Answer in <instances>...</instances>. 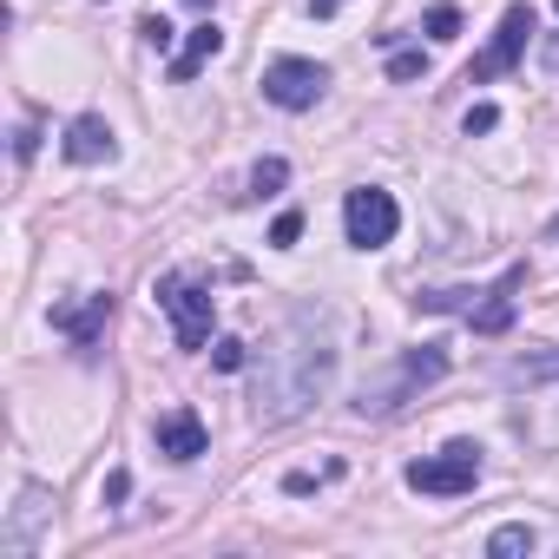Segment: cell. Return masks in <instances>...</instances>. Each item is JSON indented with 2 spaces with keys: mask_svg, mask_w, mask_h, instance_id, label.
Wrapping results in <instances>:
<instances>
[{
  "mask_svg": "<svg viewBox=\"0 0 559 559\" xmlns=\"http://www.w3.org/2000/svg\"><path fill=\"white\" fill-rule=\"evenodd\" d=\"M336 376V349L330 343H297V349H276L270 369L257 376V421H297Z\"/></svg>",
  "mask_w": 559,
  "mask_h": 559,
  "instance_id": "cell-1",
  "label": "cell"
},
{
  "mask_svg": "<svg viewBox=\"0 0 559 559\" xmlns=\"http://www.w3.org/2000/svg\"><path fill=\"white\" fill-rule=\"evenodd\" d=\"M520 290H526V263H507L487 290H421L415 304L428 317H467L474 336H507L513 330V310H520Z\"/></svg>",
  "mask_w": 559,
  "mask_h": 559,
  "instance_id": "cell-2",
  "label": "cell"
},
{
  "mask_svg": "<svg viewBox=\"0 0 559 559\" xmlns=\"http://www.w3.org/2000/svg\"><path fill=\"white\" fill-rule=\"evenodd\" d=\"M448 376V349L441 343H421V349H408L395 369H389V382H362V415H395V408H408L428 382H441Z\"/></svg>",
  "mask_w": 559,
  "mask_h": 559,
  "instance_id": "cell-3",
  "label": "cell"
},
{
  "mask_svg": "<svg viewBox=\"0 0 559 559\" xmlns=\"http://www.w3.org/2000/svg\"><path fill=\"white\" fill-rule=\"evenodd\" d=\"M152 297H158V310L171 317L178 349H204V343H211V317H217L211 284H198V276H185V270H165Z\"/></svg>",
  "mask_w": 559,
  "mask_h": 559,
  "instance_id": "cell-4",
  "label": "cell"
},
{
  "mask_svg": "<svg viewBox=\"0 0 559 559\" xmlns=\"http://www.w3.org/2000/svg\"><path fill=\"white\" fill-rule=\"evenodd\" d=\"M480 441H448L441 454H421V461H408V487L415 493H435V500H454V493H474L480 487Z\"/></svg>",
  "mask_w": 559,
  "mask_h": 559,
  "instance_id": "cell-5",
  "label": "cell"
},
{
  "mask_svg": "<svg viewBox=\"0 0 559 559\" xmlns=\"http://www.w3.org/2000/svg\"><path fill=\"white\" fill-rule=\"evenodd\" d=\"M343 230H349L356 250H382V243H395V230H402V204H395L382 185H356V191L343 198Z\"/></svg>",
  "mask_w": 559,
  "mask_h": 559,
  "instance_id": "cell-6",
  "label": "cell"
},
{
  "mask_svg": "<svg viewBox=\"0 0 559 559\" xmlns=\"http://www.w3.org/2000/svg\"><path fill=\"white\" fill-rule=\"evenodd\" d=\"M323 93H330V67H317L304 53H284V60L263 67V99L284 106V112H310Z\"/></svg>",
  "mask_w": 559,
  "mask_h": 559,
  "instance_id": "cell-7",
  "label": "cell"
},
{
  "mask_svg": "<svg viewBox=\"0 0 559 559\" xmlns=\"http://www.w3.org/2000/svg\"><path fill=\"white\" fill-rule=\"evenodd\" d=\"M526 40H533V8H507V14H500V27H493V40H487V53H474L467 86H487V80L513 73V67H520V53H526Z\"/></svg>",
  "mask_w": 559,
  "mask_h": 559,
  "instance_id": "cell-8",
  "label": "cell"
},
{
  "mask_svg": "<svg viewBox=\"0 0 559 559\" xmlns=\"http://www.w3.org/2000/svg\"><path fill=\"white\" fill-rule=\"evenodd\" d=\"M47 520H53V493H47V487H21L8 526H0V552H8V559H27V552L40 546V526H47Z\"/></svg>",
  "mask_w": 559,
  "mask_h": 559,
  "instance_id": "cell-9",
  "label": "cell"
},
{
  "mask_svg": "<svg viewBox=\"0 0 559 559\" xmlns=\"http://www.w3.org/2000/svg\"><path fill=\"white\" fill-rule=\"evenodd\" d=\"M106 323H112V290H93L86 304H53V330H60L80 356H93V349H99Z\"/></svg>",
  "mask_w": 559,
  "mask_h": 559,
  "instance_id": "cell-10",
  "label": "cell"
},
{
  "mask_svg": "<svg viewBox=\"0 0 559 559\" xmlns=\"http://www.w3.org/2000/svg\"><path fill=\"white\" fill-rule=\"evenodd\" d=\"M152 441H158V454H165V461H198V454L211 448V435H204L198 408H171V415H158V421H152Z\"/></svg>",
  "mask_w": 559,
  "mask_h": 559,
  "instance_id": "cell-11",
  "label": "cell"
},
{
  "mask_svg": "<svg viewBox=\"0 0 559 559\" xmlns=\"http://www.w3.org/2000/svg\"><path fill=\"white\" fill-rule=\"evenodd\" d=\"M60 152H67L73 165H112V158H119V139H112V126H106L99 112H80V119L67 126Z\"/></svg>",
  "mask_w": 559,
  "mask_h": 559,
  "instance_id": "cell-12",
  "label": "cell"
},
{
  "mask_svg": "<svg viewBox=\"0 0 559 559\" xmlns=\"http://www.w3.org/2000/svg\"><path fill=\"white\" fill-rule=\"evenodd\" d=\"M217 53H224V27H217V21H198V27L185 34L178 60H171V80H178V86H191V80H198V73H204Z\"/></svg>",
  "mask_w": 559,
  "mask_h": 559,
  "instance_id": "cell-13",
  "label": "cell"
},
{
  "mask_svg": "<svg viewBox=\"0 0 559 559\" xmlns=\"http://www.w3.org/2000/svg\"><path fill=\"white\" fill-rule=\"evenodd\" d=\"M559 376V349H539V356H513L507 362V382H552Z\"/></svg>",
  "mask_w": 559,
  "mask_h": 559,
  "instance_id": "cell-14",
  "label": "cell"
},
{
  "mask_svg": "<svg viewBox=\"0 0 559 559\" xmlns=\"http://www.w3.org/2000/svg\"><path fill=\"white\" fill-rule=\"evenodd\" d=\"M487 552H493V559L533 552V526H520V520H513V526H493V533H487Z\"/></svg>",
  "mask_w": 559,
  "mask_h": 559,
  "instance_id": "cell-15",
  "label": "cell"
},
{
  "mask_svg": "<svg viewBox=\"0 0 559 559\" xmlns=\"http://www.w3.org/2000/svg\"><path fill=\"white\" fill-rule=\"evenodd\" d=\"M290 185V158H263L257 171H250V198H276Z\"/></svg>",
  "mask_w": 559,
  "mask_h": 559,
  "instance_id": "cell-16",
  "label": "cell"
},
{
  "mask_svg": "<svg viewBox=\"0 0 559 559\" xmlns=\"http://www.w3.org/2000/svg\"><path fill=\"white\" fill-rule=\"evenodd\" d=\"M389 80H395V86H408V80H428V53H421V47H402V53L389 60Z\"/></svg>",
  "mask_w": 559,
  "mask_h": 559,
  "instance_id": "cell-17",
  "label": "cell"
},
{
  "mask_svg": "<svg viewBox=\"0 0 559 559\" xmlns=\"http://www.w3.org/2000/svg\"><path fill=\"white\" fill-rule=\"evenodd\" d=\"M421 34H428V40H454V34H461V8H448V0H441V8H428Z\"/></svg>",
  "mask_w": 559,
  "mask_h": 559,
  "instance_id": "cell-18",
  "label": "cell"
},
{
  "mask_svg": "<svg viewBox=\"0 0 559 559\" xmlns=\"http://www.w3.org/2000/svg\"><path fill=\"white\" fill-rule=\"evenodd\" d=\"M211 362H217L224 376H237V369L250 362V343H237V336H217V343H211Z\"/></svg>",
  "mask_w": 559,
  "mask_h": 559,
  "instance_id": "cell-19",
  "label": "cell"
},
{
  "mask_svg": "<svg viewBox=\"0 0 559 559\" xmlns=\"http://www.w3.org/2000/svg\"><path fill=\"white\" fill-rule=\"evenodd\" d=\"M297 237H304V211H284V217L270 224V243H276V250H290Z\"/></svg>",
  "mask_w": 559,
  "mask_h": 559,
  "instance_id": "cell-20",
  "label": "cell"
},
{
  "mask_svg": "<svg viewBox=\"0 0 559 559\" xmlns=\"http://www.w3.org/2000/svg\"><path fill=\"white\" fill-rule=\"evenodd\" d=\"M336 474H343L336 461H330L323 474H304V467H297V474H284V493H317V480H336Z\"/></svg>",
  "mask_w": 559,
  "mask_h": 559,
  "instance_id": "cell-21",
  "label": "cell"
},
{
  "mask_svg": "<svg viewBox=\"0 0 559 559\" xmlns=\"http://www.w3.org/2000/svg\"><path fill=\"white\" fill-rule=\"evenodd\" d=\"M139 40H145V47H158V53H165V47H171V27H165V21H158V14H145V21H139Z\"/></svg>",
  "mask_w": 559,
  "mask_h": 559,
  "instance_id": "cell-22",
  "label": "cell"
},
{
  "mask_svg": "<svg viewBox=\"0 0 559 559\" xmlns=\"http://www.w3.org/2000/svg\"><path fill=\"white\" fill-rule=\"evenodd\" d=\"M126 493H132V474H126V467H112V474H106V487H99V500H106V507H119Z\"/></svg>",
  "mask_w": 559,
  "mask_h": 559,
  "instance_id": "cell-23",
  "label": "cell"
},
{
  "mask_svg": "<svg viewBox=\"0 0 559 559\" xmlns=\"http://www.w3.org/2000/svg\"><path fill=\"white\" fill-rule=\"evenodd\" d=\"M461 126H467V139H474V132H493V126H500V112H493V106H467V119H461Z\"/></svg>",
  "mask_w": 559,
  "mask_h": 559,
  "instance_id": "cell-24",
  "label": "cell"
},
{
  "mask_svg": "<svg viewBox=\"0 0 559 559\" xmlns=\"http://www.w3.org/2000/svg\"><path fill=\"white\" fill-rule=\"evenodd\" d=\"M34 152H40V126H34V119H27V126H21V132H14V158H21V165H27V158H34Z\"/></svg>",
  "mask_w": 559,
  "mask_h": 559,
  "instance_id": "cell-25",
  "label": "cell"
},
{
  "mask_svg": "<svg viewBox=\"0 0 559 559\" xmlns=\"http://www.w3.org/2000/svg\"><path fill=\"white\" fill-rule=\"evenodd\" d=\"M343 8V0H310V14H336Z\"/></svg>",
  "mask_w": 559,
  "mask_h": 559,
  "instance_id": "cell-26",
  "label": "cell"
},
{
  "mask_svg": "<svg viewBox=\"0 0 559 559\" xmlns=\"http://www.w3.org/2000/svg\"><path fill=\"white\" fill-rule=\"evenodd\" d=\"M546 237H552V243H559V217H552V224H546Z\"/></svg>",
  "mask_w": 559,
  "mask_h": 559,
  "instance_id": "cell-27",
  "label": "cell"
},
{
  "mask_svg": "<svg viewBox=\"0 0 559 559\" xmlns=\"http://www.w3.org/2000/svg\"><path fill=\"white\" fill-rule=\"evenodd\" d=\"M185 8H211V0H185Z\"/></svg>",
  "mask_w": 559,
  "mask_h": 559,
  "instance_id": "cell-28",
  "label": "cell"
},
{
  "mask_svg": "<svg viewBox=\"0 0 559 559\" xmlns=\"http://www.w3.org/2000/svg\"><path fill=\"white\" fill-rule=\"evenodd\" d=\"M552 8H559V0H552Z\"/></svg>",
  "mask_w": 559,
  "mask_h": 559,
  "instance_id": "cell-29",
  "label": "cell"
}]
</instances>
